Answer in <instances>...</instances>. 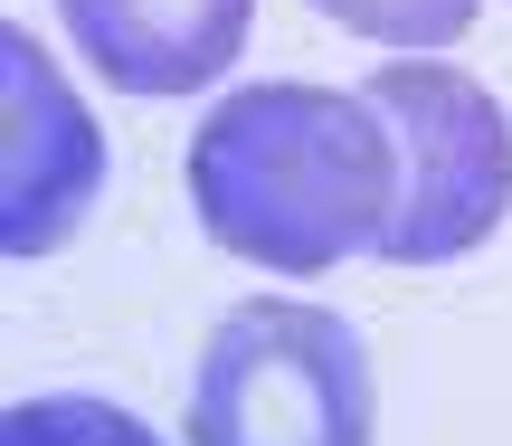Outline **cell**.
<instances>
[{
  "instance_id": "5",
  "label": "cell",
  "mask_w": 512,
  "mask_h": 446,
  "mask_svg": "<svg viewBox=\"0 0 512 446\" xmlns=\"http://www.w3.org/2000/svg\"><path fill=\"white\" fill-rule=\"evenodd\" d=\"M76 57L124 95H200L238 67L256 0H57Z\"/></svg>"
},
{
  "instance_id": "3",
  "label": "cell",
  "mask_w": 512,
  "mask_h": 446,
  "mask_svg": "<svg viewBox=\"0 0 512 446\" xmlns=\"http://www.w3.org/2000/svg\"><path fill=\"white\" fill-rule=\"evenodd\" d=\"M361 95L399 133V209H389L380 257L389 266L475 257L512 219V114L465 67H437V57H399Z\"/></svg>"
},
{
  "instance_id": "2",
  "label": "cell",
  "mask_w": 512,
  "mask_h": 446,
  "mask_svg": "<svg viewBox=\"0 0 512 446\" xmlns=\"http://www.w3.org/2000/svg\"><path fill=\"white\" fill-rule=\"evenodd\" d=\"M370 352L323 304L256 295L209 333L190 380V446H370Z\"/></svg>"
},
{
  "instance_id": "7",
  "label": "cell",
  "mask_w": 512,
  "mask_h": 446,
  "mask_svg": "<svg viewBox=\"0 0 512 446\" xmlns=\"http://www.w3.org/2000/svg\"><path fill=\"white\" fill-rule=\"evenodd\" d=\"M313 10L351 38H380V48H456L484 0H313Z\"/></svg>"
},
{
  "instance_id": "4",
  "label": "cell",
  "mask_w": 512,
  "mask_h": 446,
  "mask_svg": "<svg viewBox=\"0 0 512 446\" xmlns=\"http://www.w3.org/2000/svg\"><path fill=\"white\" fill-rule=\"evenodd\" d=\"M0 114H10V133H0V247L48 257L86 228L95 190H105V133L29 29H0Z\"/></svg>"
},
{
  "instance_id": "6",
  "label": "cell",
  "mask_w": 512,
  "mask_h": 446,
  "mask_svg": "<svg viewBox=\"0 0 512 446\" xmlns=\"http://www.w3.org/2000/svg\"><path fill=\"white\" fill-rule=\"evenodd\" d=\"M0 446H162L133 409L114 399H86V390H48V399H10L0 418Z\"/></svg>"
},
{
  "instance_id": "1",
  "label": "cell",
  "mask_w": 512,
  "mask_h": 446,
  "mask_svg": "<svg viewBox=\"0 0 512 446\" xmlns=\"http://www.w3.org/2000/svg\"><path fill=\"white\" fill-rule=\"evenodd\" d=\"M190 200L209 238L275 276H332L380 257L399 209V133L370 95L342 86H238L190 133Z\"/></svg>"
}]
</instances>
